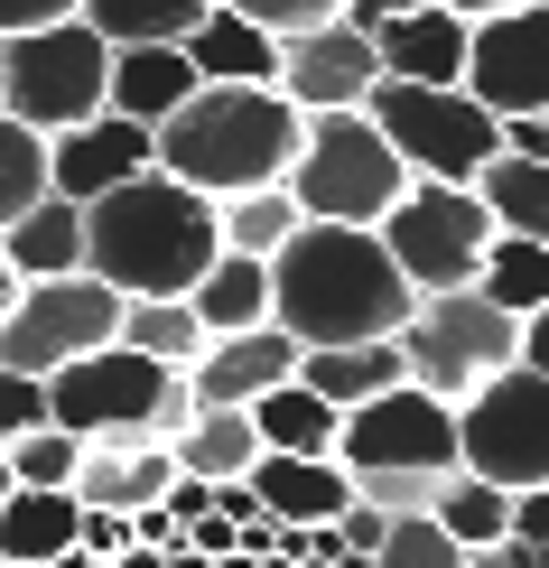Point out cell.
<instances>
[{
    "mask_svg": "<svg viewBox=\"0 0 549 568\" xmlns=\"http://www.w3.org/2000/svg\"><path fill=\"white\" fill-rule=\"evenodd\" d=\"M419 307V290L400 280V262L382 252L373 224H317L307 215L289 243L271 252V317L298 345H364L400 336V317Z\"/></svg>",
    "mask_w": 549,
    "mask_h": 568,
    "instance_id": "obj_1",
    "label": "cell"
},
{
    "mask_svg": "<svg viewBox=\"0 0 549 568\" xmlns=\"http://www.w3.org/2000/svg\"><path fill=\"white\" fill-rule=\"evenodd\" d=\"M224 252L214 233V196L169 169H140L122 186L84 205V271L112 280L122 298H159V290H196V271Z\"/></svg>",
    "mask_w": 549,
    "mask_h": 568,
    "instance_id": "obj_2",
    "label": "cell"
},
{
    "mask_svg": "<svg viewBox=\"0 0 549 568\" xmlns=\"http://www.w3.org/2000/svg\"><path fill=\"white\" fill-rule=\"evenodd\" d=\"M307 112L279 84H196L169 122H150V159L205 196H233V186H271L289 178Z\"/></svg>",
    "mask_w": 549,
    "mask_h": 568,
    "instance_id": "obj_3",
    "label": "cell"
},
{
    "mask_svg": "<svg viewBox=\"0 0 549 568\" xmlns=\"http://www.w3.org/2000/svg\"><path fill=\"white\" fill-rule=\"evenodd\" d=\"M47 419L75 429L84 447H131V438L169 447L196 419V392H186L177 364H150V354H131L112 336V345H93V354L47 373Z\"/></svg>",
    "mask_w": 549,
    "mask_h": 568,
    "instance_id": "obj_4",
    "label": "cell"
},
{
    "mask_svg": "<svg viewBox=\"0 0 549 568\" xmlns=\"http://www.w3.org/2000/svg\"><path fill=\"white\" fill-rule=\"evenodd\" d=\"M400 186H410V169H400V150L382 140V122H373L364 103L307 112L298 159H289L298 215H317V224H382Z\"/></svg>",
    "mask_w": 549,
    "mask_h": 568,
    "instance_id": "obj_5",
    "label": "cell"
},
{
    "mask_svg": "<svg viewBox=\"0 0 549 568\" xmlns=\"http://www.w3.org/2000/svg\"><path fill=\"white\" fill-rule=\"evenodd\" d=\"M103 75H112V38L84 10L0 38V112H19L29 131H65L103 112Z\"/></svg>",
    "mask_w": 549,
    "mask_h": 568,
    "instance_id": "obj_6",
    "label": "cell"
},
{
    "mask_svg": "<svg viewBox=\"0 0 549 568\" xmlns=\"http://www.w3.org/2000/svg\"><path fill=\"white\" fill-rule=\"evenodd\" d=\"M364 112L382 122V140L400 150L410 178H475L494 150H504V112H485L466 84H410V75H382L364 93Z\"/></svg>",
    "mask_w": 549,
    "mask_h": 568,
    "instance_id": "obj_7",
    "label": "cell"
},
{
    "mask_svg": "<svg viewBox=\"0 0 549 568\" xmlns=\"http://www.w3.org/2000/svg\"><path fill=\"white\" fill-rule=\"evenodd\" d=\"M373 233H382V252L400 262L410 290H475V271L494 252V205L457 178H410Z\"/></svg>",
    "mask_w": 549,
    "mask_h": 568,
    "instance_id": "obj_8",
    "label": "cell"
},
{
    "mask_svg": "<svg viewBox=\"0 0 549 568\" xmlns=\"http://www.w3.org/2000/svg\"><path fill=\"white\" fill-rule=\"evenodd\" d=\"M521 354V317L494 307L485 290H419V307L400 317V364H410L419 392L466 400L485 373H504Z\"/></svg>",
    "mask_w": 549,
    "mask_h": 568,
    "instance_id": "obj_9",
    "label": "cell"
},
{
    "mask_svg": "<svg viewBox=\"0 0 549 568\" xmlns=\"http://www.w3.org/2000/svg\"><path fill=\"white\" fill-rule=\"evenodd\" d=\"M457 466L494 485H549V373L540 364H512L485 373L466 400H457Z\"/></svg>",
    "mask_w": 549,
    "mask_h": 568,
    "instance_id": "obj_10",
    "label": "cell"
},
{
    "mask_svg": "<svg viewBox=\"0 0 549 568\" xmlns=\"http://www.w3.org/2000/svg\"><path fill=\"white\" fill-rule=\"evenodd\" d=\"M336 466L345 476H447L457 466V400L419 392L400 373L392 392L354 400L336 419Z\"/></svg>",
    "mask_w": 549,
    "mask_h": 568,
    "instance_id": "obj_11",
    "label": "cell"
},
{
    "mask_svg": "<svg viewBox=\"0 0 549 568\" xmlns=\"http://www.w3.org/2000/svg\"><path fill=\"white\" fill-rule=\"evenodd\" d=\"M122 326V290L93 271H57V280H19V298L0 307V364L10 373H57L75 354L112 345Z\"/></svg>",
    "mask_w": 549,
    "mask_h": 568,
    "instance_id": "obj_12",
    "label": "cell"
},
{
    "mask_svg": "<svg viewBox=\"0 0 549 568\" xmlns=\"http://www.w3.org/2000/svg\"><path fill=\"white\" fill-rule=\"evenodd\" d=\"M466 93L485 112H549V0L466 19Z\"/></svg>",
    "mask_w": 549,
    "mask_h": 568,
    "instance_id": "obj_13",
    "label": "cell"
},
{
    "mask_svg": "<svg viewBox=\"0 0 549 568\" xmlns=\"http://www.w3.org/2000/svg\"><path fill=\"white\" fill-rule=\"evenodd\" d=\"M382 84V57H373V29H354V19H317V29H289L279 38V93H289L298 112H336V103H364Z\"/></svg>",
    "mask_w": 549,
    "mask_h": 568,
    "instance_id": "obj_14",
    "label": "cell"
},
{
    "mask_svg": "<svg viewBox=\"0 0 549 568\" xmlns=\"http://www.w3.org/2000/svg\"><path fill=\"white\" fill-rule=\"evenodd\" d=\"M140 169H159L150 159V122H131V112H112V103L84 112V122H65V131H47V186L75 196V205H93L103 186H122Z\"/></svg>",
    "mask_w": 549,
    "mask_h": 568,
    "instance_id": "obj_15",
    "label": "cell"
},
{
    "mask_svg": "<svg viewBox=\"0 0 549 568\" xmlns=\"http://www.w3.org/2000/svg\"><path fill=\"white\" fill-rule=\"evenodd\" d=\"M298 373V336L279 317H261V326H233V336H205V354L186 364V392L196 400H261L271 383H289Z\"/></svg>",
    "mask_w": 549,
    "mask_h": 568,
    "instance_id": "obj_16",
    "label": "cell"
},
{
    "mask_svg": "<svg viewBox=\"0 0 549 568\" xmlns=\"http://www.w3.org/2000/svg\"><path fill=\"white\" fill-rule=\"evenodd\" d=\"M243 485H252V504L271 513V523H336L354 504V476L336 457H289V447H261L243 466Z\"/></svg>",
    "mask_w": 549,
    "mask_h": 568,
    "instance_id": "obj_17",
    "label": "cell"
},
{
    "mask_svg": "<svg viewBox=\"0 0 549 568\" xmlns=\"http://www.w3.org/2000/svg\"><path fill=\"white\" fill-rule=\"evenodd\" d=\"M382 75H410V84H466V19L438 10V0H410L400 19L373 29Z\"/></svg>",
    "mask_w": 549,
    "mask_h": 568,
    "instance_id": "obj_18",
    "label": "cell"
},
{
    "mask_svg": "<svg viewBox=\"0 0 549 568\" xmlns=\"http://www.w3.org/2000/svg\"><path fill=\"white\" fill-rule=\"evenodd\" d=\"M205 75L186 65L177 38H140V47H112V75H103V103L131 112V122H169V112L196 93Z\"/></svg>",
    "mask_w": 549,
    "mask_h": 568,
    "instance_id": "obj_19",
    "label": "cell"
},
{
    "mask_svg": "<svg viewBox=\"0 0 549 568\" xmlns=\"http://www.w3.org/2000/svg\"><path fill=\"white\" fill-rule=\"evenodd\" d=\"M177 47H186V65H196L205 84H279V38L261 29V19L224 10V0H214Z\"/></svg>",
    "mask_w": 549,
    "mask_h": 568,
    "instance_id": "obj_20",
    "label": "cell"
},
{
    "mask_svg": "<svg viewBox=\"0 0 549 568\" xmlns=\"http://www.w3.org/2000/svg\"><path fill=\"white\" fill-rule=\"evenodd\" d=\"M0 252H10L19 280H57V271H84V205L75 196H29L10 224H0Z\"/></svg>",
    "mask_w": 549,
    "mask_h": 568,
    "instance_id": "obj_21",
    "label": "cell"
},
{
    "mask_svg": "<svg viewBox=\"0 0 549 568\" xmlns=\"http://www.w3.org/2000/svg\"><path fill=\"white\" fill-rule=\"evenodd\" d=\"M400 336H364V345H298V383L317 400H336V410H354V400L392 392L400 383Z\"/></svg>",
    "mask_w": 549,
    "mask_h": 568,
    "instance_id": "obj_22",
    "label": "cell"
},
{
    "mask_svg": "<svg viewBox=\"0 0 549 568\" xmlns=\"http://www.w3.org/2000/svg\"><path fill=\"white\" fill-rule=\"evenodd\" d=\"M169 485H177V457H169V447H150V438H131V447H84V466H75V504H112V513L159 504Z\"/></svg>",
    "mask_w": 549,
    "mask_h": 568,
    "instance_id": "obj_23",
    "label": "cell"
},
{
    "mask_svg": "<svg viewBox=\"0 0 549 568\" xmlns=\"http://www.w3.org/2000/svg\"><path fill=\"white\" fill-rule=\"evenodd\" d=\"M169 457H177V476H196V485H233L261 457V429H252V410H233V400H196V419L169 438Z\"/></svg>",
    "mask_w": 549,
    "mask_h": 568,
    "instance_id": "obj_24",
    "label": "cell"
},
{
    "mask_svg": "<svg viewBox=\"0 0 549 568\" xmlns=\"http://www.w3.org/2000/svg\"><path fill=\"white\" fill-rule=\"evenodd\" d=\"M75 485H10V504H0V559H57L75 550Z\"/></svg>",
    "mask_w": 549,
    "mask_h": 568,
    "instance_id": "obj_25",
    "label": "cell"
},
{
    "mask_svg": "<svg viewBox=\"0 0 549 568\" xmlns=\"http://www.w3.org/2000/svg\"><path fill=\"white\" fill-rule=\"evenodd\" d=\"M196 317H205V336H233V326H261L271 317V262L261 252H214V262L196 271Z\"/></svg>",
    "mask_w": 549,
    "mask_h": 568,
    "instance_id": "obj_26",
    "label": "cell"
},
{
    "mask_svg": "<svg viewBox=\"0 0 549 568\" xmlns=\"http://www.w3.org/2000/svg\"><path fill=\"white\" fill-rule=\"evenodd\" d=\"M243 410H252L261 447H289V457H336V419H345V410H336V400H317L298 373H289V383H271L261 400H243Z\"/></svg>",
    "mask_w": 549,
    "mask_h": 568,
    "instance_id": "obj_27",
    "label": "cell"
},
{
    "mask_svg": "<svg viewBox=\"0 0 549 568\" xmlns=\"http://www.w3.org/2000/svg\"><path fill=\"white\" fill-rule=\"evenodd\" d=\"M428 523L457 540V550H485V540H504V531H512V485L475 476V466H447L438 494H428Z\"/></svg>",
    "mask_w": 549,
    "mask_h": 568,
    "instance_id": "obj_28",
    "label": "cell"
},
{
    "mask_svg": "<svg viewBox=\"0 0 549 568\" xmlns=\"http://www.w3.org/2000/svg\"><path fill=\"white\" fill-rule=\"evenodd\" d=\"M131 354H150V364H196L205 354V317H196V298L186 290H159V298H122V326H112Z\"/></svg>",
    "mask_w": 549,
    "mask_h": 568,
    "instance_id": "obj_29",
    "label": "cell"
},
{
    "mask_svg": "<svg viewBox=\"0 0 549 568\" xmlns=\"http://www.w3.org/2000/svg\"><path fill=\"white\" fill-rule=\"evenodd\" d=\"M466 186L494 205V233H531V243H549V159H512V150H494Z\"/></svg>",
    "mask_w": 549,
    "mask_h": 568,
    "instance_id": "obj_30",
    "label": "cell"
},
{
    "mask_svg": "<svg viewBox=\"0 0 549 568\" xmlns=\"http://www.w3.org/2000/svg\"><path fill=\"white\" fill-rule=\"evenodd\" d=\"M307 215H298V196H289V178H271V186H233V196H214V233H224V252H261L271 262L279 243H289Z\"/></svg>",
    "mask_w": 549,
    "mask_h": 568,
    "instance_id": "obj_31",
    "label": "cell"
},
{
    "mask_svg": "<svg viewBox=\"0 0 549 568\" xmlns=\"http://www.w3.org/2000/svg\"><path fill=\"white\" fill-rule=\"evenodd\" d=\"M475 290H485L494 307H512V317L549 307V243H531V233H494V252H485V271H475Z\"/></svg>",
    "mask_w": 549,
    "mask_h": 568,
    "instance_id": "obj_32",
    "label": "cell"
},
{
    "mask_svg": "<svg viewBox=\"0 0 549 568\" xmlns=\"http://www.w3.org/2000/svg\"><path fill=\"white\" fill-rule=\"evenodd\" d=\"M214 0H84V19L103 29L112 47H140V38H186Z\"/></svg>",
    "mask_w": 549,
    "mask_h": 568,
    "instance_id": "obj_33",
    "label": "cell"
},
{
    "mask_svg": "<svg viewBox=\"0 0 549 568\" xmlns=\"http://www.w3.org/2000/svg\"><path fill=\"white\" fill-rule=\"evenodd\" d=\"M0 457H10V485H75L84 438H75V429H57V419H38V429H19Z\"/></svg>",
    "mask_w": 549,
    "mask_h": 568,
    "instance_id": "obj_34",
    "label": "cell"
},
{
    "mask_svg": "<svg viewBox=\"0 0 549 568\" xmlns=\"http://www.w3.org/2000/svg\"><path fill=\"white\" fill-rule=\"evenodd\" d=\"M29 196H47V131H29L19 112H0V224Z\"/></svg>",
    "mask_w": 549,
    "mask_h": 568,
    "instance_id": "obj_35",
    "label": "cell"
},
{
    "mask_svg": "<svg viewBox=\"0 0 549 568\" xmlns=\"http://www.w3.org/2000/svg\"><path fill=\"white\" fill-rule=\"evenodd\" d=\"M373 568H466V550L428 513H392V531L373 540Z\"/></svg>",
    "mask_w": 549,
    "mask_h": 568,
    "instance_id": "obj_36",
    "label": "cell"
},
{
    "mask_svg": "<svg viewBox=\"0 0 549 568\" xmlns=\"http://www.w3.org/2000/svg\"><path fill=\"white\" fill-rule=\"evenodd\" d=\"M47 419V373H10L0 364V447H10L19 429H38Z\"/></svg>",
    "mask_w": 549,
    "mask_h": 568,
    "instance_id": "obj_37",
    "label": "cell"
},
{
    "mask_svg": "<svg viewBox=\"0 0 549 568\" xmlns=\"http://www.w3.org/2000/svg\"><path fill=\"white\" fill-rule=\"evenodd\" d=\"M224 10L261 19V29H271V38H289V29H317V19H336L345 0H224Z\"/></svg>",
    "mask_w": 549,
    "mask_h": 568,
    "instance_id": "obj_38",
    "label": "cell"
},
{
    "mask_svg": "<svg viewBox=\"0 0 549 568\" xmlns=\"http://www.w3.org/2000/svg\"><path fill=\"white\" fill-rule=\"evenodd\" d=\"M336 531H345V550H373V540L392 531V513H382V504H364V494H354V504L336 513Z\"/></svg>",
    "mask_w": 549,
    "mask_h": 568,
    "instance_id": "obj_39",
    "label": "cell"
},
{
    "mask_svg": "<svg viewBox=\"0 0 549 568\" xmlns=\"http://www.w3.org/2000/svg\"><path fill=\"white\" fill-rule=\"evenodd\" d=\"M84 0H0V38L10 29H47V19H75Z\"/></svg>",
    "mask_w": 549,
    "mask_h": 568,
    "instance_id": "obj_40",
    "label": "cell"
},
{
    "mask_svg": "<svg viewBox=\"0 0 549 568\" xmlns=\"http://www.w3.org/2000/svg\"><path fill=\"white\" fill-rule=\"evenodd\" d=\"M504 150L512 159H549V112H504Z\"/></svg>",
    "mask_w": 549,
    "mask_h": 568,
    "instance_id": "obj_41",
    "label": "cell"
},
{
    "mask_svg": "<svg viewBox=\"0 0 549 568\" xmlns=\"http://www.w3.org/2000/svg\"><path fill=\"white\" fill-rule=\"evenodd\" d=\"M512 540H549V485H512Z\"/></svg>",
    "mask_w": 549,
    "mask_h": 568,
    "instance_id": "obj_42",
    "label": "cell"
},
{
    "mask_svg": "<svg viewBox=\"0 0 549 568\" xmlns=\"http://www.w3.org/2000/svg\"><path fill=\"white\" fill-rule=\"evenodd\" d=\"M131 540H150V550H177L186 531H177V513H169V504H140V513H131Z\"/></svg>",
    "mask_w": 549,
    "mask_h": 568,
    "instance_id": "obj_43",
    "label": "cell"
},
{
    "mask_svg": "<svg viewBox=\"0 0 549 568\" xmlns=\"http://www.w3.org/2000/svg\"><path fill=\"white\" fill-rule=\"evenodd\" d=\"M466 568H531V550L504 531V540H485V550H466Z\"/></svg>",
    "mask_w": 549,
    "mask_h": 568,
    "instance_id": "obj_44",
    "label": "cell"
},
{
    "mask_svg": "<svg viewBox=\"0 0 549 568\" xmlns=\"http://www.w3.org/2000/svg\"><path fill=\"white\" fill-rule=\"evenodd\" d=\"M521 364L549 373V307H531V317H521Z\"/></svg>",
    "mask_w": 549,
    "mask_h": 568,
    "instance_id": "obj_45",
    "label": "cell"
},
{
    "mask_svg": "<svg viewBox=\"0 0 549 568\" xmlns=\"http://www.w3.org/2000/svg\"><path fill=\"white\" fill-rule=\"evenodd\" d=\"M400 10H410V0H345L354 29H382V19H400Z\"/></svg>",
    "mask_w": 549,
    "mask_h": 568,
    "instance_id": "obj_46",
    "label": "cell"
},
{
    "mask_svg": "<svg viewBox=\"0 0 549 568\" xmlns=\"http://www.w3.org/2000/svg\"><path fill=\"white\" fill-rule=\"evenodd\" d=\"M169 568H214V550H196V540H177V550H169Z\"/></svg>",
    "mask_w": 549,
    "mask_h": 568,
    "instance_id": "obj_47",
    "label": "cell"
},
{
    "mask_svg": "<svg viewBox=\"0 0 549 568\" xmlns=\"http://www.w3.org/2000/svg\"><path fill=\"white\" fill-rule=\"evenodd\" d=\"M438 10H457V19H485V10H512V0H438Z\"/></svg>",
    "mask_w": 549,
    "mask_h": 568,
    "instance_id": "obj_48",
    "label": "cell"
},
{
    "mask_svg": "<svg viewBox=\"0 0 549 568\" xmlns=\"http://www.w3.org/2000/svg\"><path fill=\"white\" fill-rule=\"evenodd\" d=\"M19 298V271H10V252H0V307H10Z\"/></svg>",
    "mask_w": 549,
    "mask_h": 568,
    "instance_id": "obj_49",
    "label": "cell"
},
{
    "mask_svg": "<svg viewBox=\"0 0 549 568\" xmlns=\"http://www.w3.org/2000/svg\"><path fill=\"white\" fill-rule=\"evenodd\" d=\"M0 504H10V457H0Z\"/></svg>",
    "mask_w": 549,
    "mask_h": 568,
    "instance_id": "obj_50",
    "label": "cell"
},
{
    "mask_svg": "<svg viewBox=\"0 0 549 568\" xmlns=\"http://www.w3.org/2000/svg\"><path fill=\"white\" fill-rule=\"evenodd\" d=\"M0 568H10V559H0Z\"/></svg>",
    "mask_w": 549,
    "mask_h": 568,
    "instance_id": "obj_51",
    "label": "cell"
}]
</instances>
